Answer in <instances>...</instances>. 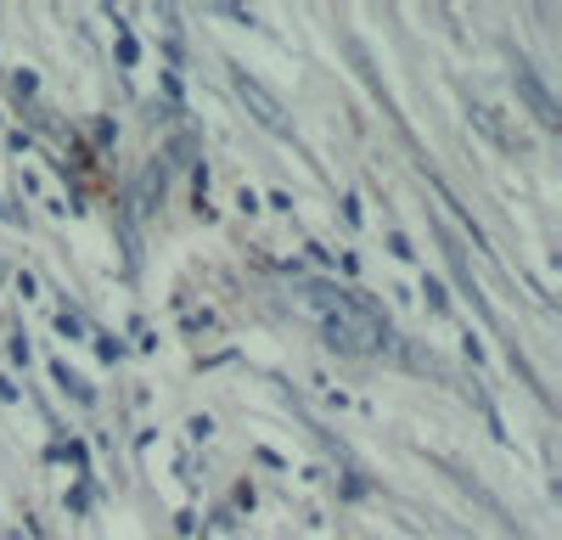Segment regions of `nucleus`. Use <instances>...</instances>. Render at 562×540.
<instances>
[{
    "mask_svg": "<svg viewBox=\"0 0 562 540\" xmlns=\"http://www.w3.org/2000/svg\"><path fill=\"white\" fill-rule=\"evenodd\" d=\"M57 333H63V338H85V322H79L74 310H63V315H57Z\"/></svg>",
    "mask_w": 562,
    "mask_h": 540,
    "instance_id": "nucleus-4",
    "label": "nucleus"
},
{
    "mask_svg": "<svg viewBox=\"0 0 562 540\" xmlns=\"http://www.w3.org/2000/svg\"><path fill=\"white\" fill-rule=\"evenodd\" d=\"M97 349H102V360H108V367H113V360H119V355H124V344H119V338H102V344H97Z\"/></svg>",
    "mask_w": 562,
    "mask_h": 540,
    "instance_id": "nucleus-7",
    "label": "nucleus"
},
{
    "mask_svg": "<svg viewBox=\"0 0 562 540\" xmlns=\"http://www.w3.org/2000/svg\"><path fill=\"white\" fill-rule=\"evenodd\" d=\"M518 90H524V97L535 102V113H540L546 124H557V108H551V97H546V85H540V79H535L524 63H518Z\"/></svg>",
    "mask_w": 562,
    "mask_h": 540,
    "instance_id": "nucleus-3",
    "label": "nucleus"
},
{
    "mask_svg": "<svg viewBox=\"0 0 562 540\" xmlns=\"http://www.w3.org/2000/svg\"><path fill=\"white\" fill-rule=\"evenodd\" d=\"M304 299L315 304L321 315V327H326V344L344 349V355H378L389 344V327H383V315L371 310L366 299L355 293H338V288H326V282H310Z\"/></svg>",
    "mask_w": 562,
    "mask_h": 540,
    "instance_id": "nucleus-1",
    "label": "nucleus"
},
{
    "mask_svg": "<svg viewBox=\"0 0 562 540\" xmlns=\"http://www.w3.org/2000/svg\"><path fill=\"white\" fill-rule=\"evenodd\" d=\"M90 135H97V147H113V119H97V124H90Z\"/></svg>",
    "mask_w": 562,
    "mask_h": 540,
    "instance_id": "nucleus-6",
    "label": "nucleus"
},
{
    "mask_svg": "<svg viewBox=\"0 0 562 540\" xmlns=\"http://www.w3.org/2000/svg\"><path fill=\"white\" fill-rule=\"evenodd\" d=\"M231 79H237V97H243V108L270 130V135H293V119H288V108H281L276 97H270V90L248 74V68H231Z\"/></svg>",
    "mask_w": 562,
    "mask_h": 540,
    "instance_id": "nucleus-2",
    "label": "nucleus"
},
{
    "mask_svg": "<svg viewBox=\"0 0 562 540\" xmlns=\"http://www.w3.org/2000/svg\"><path fill=\"white\" fill-rule=\"evenodd\" d=\"M34 85H40V79H34L29 68H18V74H12V97H34Z\"/></svg>",
    "mask_w": 562,
    "mask_h": 540,
    "instance_id": "nucleus-5",
    "label": "nucleus"
}]
</instances>
